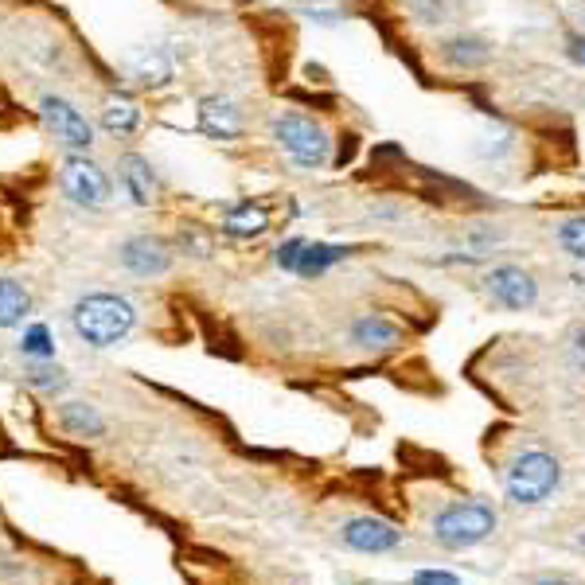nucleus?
<instances>
[{"mask_svg":"<svg viewBox=\"0 0 585 585\" xmlns=\"http://www.w3.org/2000/svg\"><path fill=\"white\" fill-rule=\"evenodd\" d=\"M152 172L149 164H145L141 157H129L125 160V187H129V195H134V204H149L152 199Z\"/></svg>","mask_w":585,"mask_h":585,"instance_id":"a211bd4d","label":"nucleus"},{"mask_svg":"<svg viewBox=\"0 0 585 585\" xmlns=\"http://www.w3.org/2000/svg\"><path fill=\"white\" fill-rule=\"evenodd\" d=\"M492 531H496V512H492V504H484V500L452 504L434 519V539L441 542L445 550L480 547Z\"/></svg>","mask_w":585,"mask_h":585,"instance_id":"7ed1b4c3","label":"nucleus"},{"mask_svg":"<svg viewBox=\"0 0 585 585\" xmlns=\"http://www.w3.org/2000/svg\"><path fill=\"white\" fill-rule=\"evenodd\" d=\"M539 585H570V582H539Z\"/></svg>","mask_w":585,"mask_h":585,"instance_id":"b1692460","label":"nucleus"},{"mask_svg":"<svg viewBox=\"0 0 585 585\" xmlns=\"http://www.w3.org/2000/svg\"><path fill=\"white\" fill-rule=\"evenodd\" d=\"M199 129L207 137H222V141H231V137L242 134V110L234 106L231 97H204L199 102Z\"/></svg>","mask_w":585,"mask_h":585,"instance_id":"9b49d317","label":"nucleus"},{"mask_svg":"<svg viewBox=\"0 0 585 585\" xmlns=\"http://www.w3.org/2000/svg\"><path fill=\"white\" fill-rule=\"evenodd\" d=\"M352 340L367 352H387V347L399 344V329L382 317H364L352 324Z\"/></svg>","mask_w":585,"mask_h":585,"instance_id":"ddd939ff","label":"nucleus"},{"mask_svg":"<svg viewBox=\"0 0 585 585\" xmlns=\"http://www.w3.org/2000/svg\"><path fill=\"white\" fill-rule=\"evenodd\" d=\"M559 480H562V469H559V461L550 457V452H542V449H527V452H519L512 461V469H507V477H504V492H507V500L512 504H542V500L559 487Z\"/></svg>","mask_w":585,"mask_h":585,"instance_id":"f03ea898","label":"nucleus"},{"mask_svg":"<svg viewBox=\"0 0 585 585\" xmlns=\"http://www.w3.org/2000/svg\"><path fill=\"white\" fill-rule=\"evenodd\" d=\"M487 292H492V297H496L504 309L524 312V309H531L535 297H539V285H535V277L527 274V269L496 266L492 274H487Z\"/></svg>","mask_w":585,"mask_h":585,"instance_id":"6e6552de","label":"nucleus"},{"mask_svg":"<svg viewBox=\"0 0 585 585\" xmlns=\"http://www.w3.org/2000/svg\"><path fill=\"white\" fill-rule=\"evenodd\" d=\"M566 55L585 67V36H570V39H566Z\"/></svg>","mask_w":585,"mask_h":585,"instance_id":"5701e85b","label":"nucleus"},{"mask_svg":"<svg viewBox=\"0 0 585 585\" xmlns=\"http://www.w3.org/2000/svg\"><path fill=\"white\" fill-rule=\"evenodd\" d=\"M32 312V297L20 282L0 277V329H16L24 324V317Z\"/></svg>","mask_w":585,"mask_h":585,"instance_id":"4468645a","label":"nucleus"},{"mask_svg":"<svg viewBox=\"0 0 585 585\" xmlns=\"http://www.w3.org/2000/svg\"><path fill=\"white\" fill-rule=\"evenodd\" d=\"M347 246H329V242H305V239H289L277 250V266L289 269L297 277H320L329 266H336L340 257H347Z\"/></svg>","mask_w":585,"mask_h":585,"instance_id":"39448f33","label":"nucleus"},{"mask_svg":"<svg viewBox=\"0 0 585 585\" xmlns=\"http://www.w3.org/2000/svg\"><path fill=\"white\" fill-rule=\"evenodd\" d=\"M134 320H137L134 305L125 301V297H117V292H90L71 312L74 332L90 347H110L117 340H125L129 329H134Z\"/></svg>","mask_w":585,"mask_h":585,"instance_id":"f257e3e1","label":"nucleus"},{"mask_svg":"<svg viewBox=\"0 0 585 585\" xmlns=\"http://www.w3.org/2000/svg\"><path fill=\"white\" fill-rule=\"evenodd\" d=\"M266 227H269L266 204H254V199L231 207V211H227V219H222V231L231 234V239H254V234H262Z\"/></svg>","mask_w":585,"mask_h":585,"instance_id":"f8f14e48","label":"nucleus"},{"mask_svg":"<svg viewBox=\"0 0 585 585\" xmlns=\"http://www.w3.org/2000/svg\"><path fill=\"white\" fill-rule=\"evenodd\" d=\"M59 180H62V192H67V199H74L79 207H97V204H106V199H110V176L87 157L67 160Z\"/></svg>","mask_w":585,"mask_h":585,"instance_id":"0eeeda50","label":"nucleus"},{"mask_svg":"<svg viewBox=\"0 0 585 585\" xmlns=\"http://www.w3.org/2000/svg\"><path fill=\"white\" fill-rule=\"evenodd\" d=\"M559 242H562V250H566L570 257L585 262V215H577V219H566V222H562Z\"/></svg>","mask_w":585,"mask_h":585,"instance_id":"aec40b11","label":"nucleus"},{"mask_svg":"<svg viewBox=\"0 0 585 585\" xmlns=\"http://www.w3.org/2000/svg\"><path fill=\"white\" fill-rule=\"evenodd\" d=\"M102 125H106L114 137H129V134H137L141 114H137V106L129 102V97H114V102L106 106V114H102Z\"/></svg>","mask_w":585,"mask_h":585,"instance_id":"f3484780","label":"nucleus"},{"mask_svg":"<svg viewBox=\"0 0 585 585\" xmlns=\"http://www.w3.org/2000/svg\"><path fill=\"white\" fill-rule=\"evenodd\" d=\"M122 266L137 277H160L164 269L172 266V250L164 246L160 239L141 234V239H129L122 246Z\"/></svg>","mask_w":585,"mask_h":585,"instance_id":"9d476101","label":"nucleus"},{"mask_svg":"<svg viewBox=\"0 0 585 585\" xmlns=\"http://www.w3.org/2000/svg\"><path fill=\"white\" fill-rule=\"evenodd\" d=\"M39 114H44V125L51 129L59 145H67V149H74V152L90 149L94 129H90L87 117H82L71 102H62V97H55V94H44L39 97Z\"/></svg>","mask_w":585,"mask_h":585,"instance_id":"423d86ee","label":"nucleus"},{"mask_svg":"<svg viewBox=\"0 0 585 585\" xmlns=\"http://www.w3.org/2000/svg\"><path fill=\"white\" fill-rule=\"evenodd\" d=\"M487 39H480V36H457V39H449V44L441 47V59L449 62V67H484L487 62Z\"/></svg>","mask_w":585,"mask_h":585,"instance_id":"2eb2a0df","label":"nucleus"},{"mask_svg":"<svg viewBox=\"0 0 585 585\" xmlns=\"http://www.w3.org/2000/svg\"><path fill=\"white\" fill-rule=\"evenodd\" d=\"M24 379L39 390H62L67 387V371H62V367H51V364H32L24 371Z\"/></svg>","mask_w":585,"mask_h":585,"instance_id":"412c9836","label":"nucleus"},{"mask_svg":"<svg viewBox=\"0 0 585 585\" xmlns=\"http://www.w3.org/2000/svg\"><path fill=\"white\" fill-rule=\"evenodd\" d=\"M274 137L292 157V164H301V169H320V164H329V152H332L329 134H324L312 117L277 114L274 117Z\"/></svg>","mask_w":585,"mask_h":585,"instance_id":"20e7f679","label":"nucleus"},{"mask_svg":"<svg viewBox=\"0 0 585 585\" xmlns=\"http://www.w3.org/2000/svg\"><path fill=\"white\" fill-rule=\"evenodd\" d=\"M20 352L32 355V359H51L55 344H51V332H47V324H32V329L24 332V340H20Z\"/></svg>","mask_w":585,"mask_h":585,"instance_id":"6ab92c4d","label":"nucleus"},{"mask_svg":"<svg viewBox=\"0 0 585 585\" xmlns=\"http://www.w3.org/2000/svg\"><path fill=\"white\" fill-rule=\"evenodd\" d=\"M414 585H461L457 574H445V570H417Z\"/></svg>","mask_w":585,"mask_h":585,"instance_id":"4be33fe9","label":"nucleus"},{"mask_svg":"<svg viewBox=\"0 0 585 585\" xmlns=\"http://www.w3.org/2000/svg\"><path fill=\"white\" fill-rule=\"evenodd\" d=\"M344 542L359 554H387L402 542V535L394 531L390 524L382 519H371V515H359L352 524H344Z\"/></svg>","mask_w":585,"mask_h":585,"instance_id":"1a4fd4ad","label":"nucleus"},{"mask_svg":"<svg viewBox=\"0 0 585 585\" xmlns=\"http://www.w3.org/2000/svg\"><path fill=\"white\" fill-rule=\"evenodd\" d=\"M59 422H62V429H71L74 437H97L106 429V422H102L97 410L87 406V402H67V406H59Z\"/></svg>","mask_w":585,"mask_h":585,"instance_id":"dca6fc26","label":"nucleus"}]
</instances>
